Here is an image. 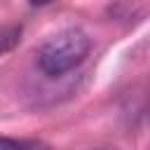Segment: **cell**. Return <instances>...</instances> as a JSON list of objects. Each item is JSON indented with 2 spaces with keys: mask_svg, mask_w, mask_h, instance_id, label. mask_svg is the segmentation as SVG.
Returning a JSON list of instances; mask_svg holds the SVG:
<instances>
[{
  "mask_svg": "<svg viewBox=\"0 0 150 150\" xmlns=\"http://www.w3.org/2000/svg\"><path fill=\"white\" fill-rule=\"evenodd\" d=\"M91 49V40L80 28H66L52 35L38 49V68L47 77H61L77 68Z\"/></svg>",
  "mask_w": 150,
  "mask_h": 150,
  "instance_id": "obj_1",
  "label": "cell"
},
{
  "mask_svg": "<svg viewBox=\"0 0 150 150\" xmlns=\"http://www.w3.org/2000/svg\"><path fill=\"white\" fill-rule=\"evenodd\" d=\"M19 42H21V26H16V23L0 26V56L12 52Z\"/></svg>",
  "mask_w": 150,
  "mask_h": 150,
  "instance_id": "obj_2",
  "label": "cell"
},
{
  "mask_svg": "<svg viewBox=\"0 0 150 150\" xmlns=\"http://www.w3.org/2000/svg\"><path fill=\"white\" fill-rule=\"evenodd\" d=\"M0 150H19V141L7 138V136H0Z\"/></svg>",
  "mask_w": 150,
  "mask_h": 150,
  "instance_id": "obj_3",
  "label": "cell"
},
{
  "mask_svg": "<svg viewBox=\"0 0 150 150\" xmlns=\"http://www.w3.org/2000/svg\"><path fill=\"white\" fill-rule=\"evenodd\" d=\"M19 150H52V148H49V145H45V143L30 141V143H19Z\"/></svg>",
  "mask_w": 150,
  "mask_h": 150,
  "instance_id": "obj_4",
  "label": "cell"
},
{
  "mask_svg": "<svg viewBox=\"0 0 150 150\" xmlns=\"http://www.w3.org/2000/svg\"><path fill=\"white\" fill-rule=\"evenodd\" d=\"M47 2H52V0H30L33 7H42V5H47Z\"/></svg>",
  "mask_w": 150,
  "mask_h": 150,
  "instance_id": "obj_5",
  "label": "cell"
},
{
  "mask_svg": "<svg viewBox=\"0 0 150 150\" xmlns=\"http://www.w3.org/2000/svg\"><path fill=\"white\" fill-rule=\"evenodd\" d=\"M91 150H115V148H91Z\"/></svg>",
  "mask_w": 150,
  "mask_h": 150,
  "instance_id": "obj_6",
  "label": "cell"
}]
</instances>
